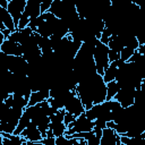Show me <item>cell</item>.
Returning <instances> with one entry per match:
<instances>
[{
  "label": "cell",
  "instance_id": "7402d4cb",
  "mask_svg": "<svg viewBox=\"0 0 145 145\" xmlns=\"http://www.w3.org/2000/svg\"><path fill=\"white\" fill-rule=\"evenodd\" d=\"M135 51H136V50H134V49H131V48L123 46V48L121 49V51H120V59H121L122 61H128Z\"/></svg>",
  "mask_w": 145,
  "mask_h": 145
},
{
  "label": "cell",
  "instance_id": "2e32d148",
  "mask_svg": "<svg viewBox=\"0 0 145 145\" xmlns=\"http://www.w3.org/2000/svg\"><path fill=\"white\" fill-rule=\"evenodd\" d=\"M49 129L52 131V134H53L54 137H58V136L66 135L67 126L63 123V121H60V122H50Z\"/></svg>",
  "mask_w": 145,
  "mask_h": 145
},
{
  "label": "cell",
  "instance_id": "44dd1931",
  "mask_svg": "<svg viewBox=\"0 0 145 145\" xmlns=\"http://www.w3.org/2000/svg\"><path fill=\"white\" fill-rule=\"evenodd\" d=\"M11 72L7 69H0V85H3L8 88V85H9V82H10V78H11ZM9 91V89H8Z\"/></svg>",
  "mask_w": 145,
  "mask_h": 145
},
{
  "label": "cell",
  "instance_id": "52a82bcc",
  "mask_svg": "<svg viewBox=\"0 0 145 145\" xmlns=\"http://www.w3.org/2000/svg\"><path fill=\"white\" fill-rule=\"evenodd\" d=\"M25 5H26V0H10L8 2L7 10L9 11L10 16L12 17L16 27H17V24H18V20L20 18V16L24 11Z\"/></svg>",
  "mask_w": 145,
  "mask_h": 145
},
{
  "label": "cell",
  "instance_id": "ba28073f",
  "mask_svg": "<svg viewBox=\"0 0 145 145\" xmlns=\"http://www.w3.org/2000/svg\"><path fill=\"white\" fill-rule=\"evenodd\" d=\"M100 145H120V135L113 128L104 127L102 129Z\"/></svg>",
  "mask_w": 145,
  "mask_h": 145
},
{
  "label": "cell",
  "instance_id": "cb8c5ba5",
  "mask_svg": "<svg viewBox=\"0 0 145 145\" xmlns=\"http://www.w3.org/2000/svg\"><path fill=\"white\" fill-rule=\"evenodd\" d=\"M111 36H112V33H111L108 28L104 27V29H103V32L101 33V36H100L99 40H100V42H102V43H104V44H108V42L110 41Z\"/></svg>",
  "mask_w": 145,
  "mask_h": 145
},
{
  "label": "cell",
  "instance_id": "5bb4252c",
  "mask_svg": "<svg viewBox=\"0 0 145 145\" xmlns=\"http://www.w3.org/2000/svg\"><path fill=\"white\" fill-rule=\"evenodd\" d=\"M50 97V91L49 89H41V91H33L29 94L28 97V105L41 103Z\"/></svg>",
  "mask_w": 145,
  "mask_h": 145
},
{
  "label": "cell",
  "instance_id": "ac0fdd59",
  "mask_svg": "<svg viewBox=\"0 0 145 145\" xmlns=\"http://www.w3.org/2000/svg\"><path fill=\"white\" fill-rule=\"evenodd\" d=\"M12 59H14V56L6 54L5 52H2L0 50V69L9 70L10 66H11V62H12Z\"/></svg>",
  "mask_w": 145,
  "mask_h": 145
},
{
  "label": "cell",
  "instance_id": "7c38bea8",
  "mask_svg": "<svg viewBox=\"0 0 145 145\" xmlns=\"http://www.w3.org/2000/svg\"><path fill=\"white\" fill-rule=\"evenodd\" d=\"M25 15L29 17V19L39 17L41 12V3L37 0H26V5L23 11Z\"/></svg>",
  "mask_w": 145,
  "mask_h": 145
},
{
  "label": "cell",
  "instance_id": "6da1fadb",
  "mask_svg": "<svg viewBox=\"0 0 145 145\" xmlns=\"http://www.w3.org/2000/svg\"><path fill=\"white\" fill-rule=\"evenodd\" d=\"M75 91L85 110L89 109L93 104L102 103L106 100V83L103 80L102 75L97 72L79 80Z\"/></svg>",
  "mask_w": 145,
  "mask_h": 145
},
{
  "label": "cell",
  "instance_id": "8fae6325",
  "mask_svg": "<svg viewBox=\"0 0 145 145\" xmlns=\"http://www.w3.org/2000/svg\"><path fill=\"white\" fill-rule=\"evenodd\" d=\"M8 106H12V108H18V109H25L28 105V97L27 96H23V95H18V94H12L10 93L8 95V97L3 101Z\"/></svg>",
  "mask_w": 145,
  "mask_h": 145
},
{
  "label": "cell",
  "instance_id": "4316f807",
  "mask_svg": "<svg viewBox=\"0 0 145 145\" xmlns=\"http://www.w3.org/2000/svg\"><path fill=\"white\" fill-rule=\"evenodd\" d=\"M75 116H72L71 113H69V112H65V116H63V123L66 125V126H68L69 123H71L74 120H75Z\"/></svg>",
  "mask_w": 145,
  "mask_h": 145
},
{
  "label": "cell",
  "instance_id": "8992f818",
  "mask_svg": "<svg viewBox=\"0 0 145 145\" xmlns=\"http://www.w3.org/2000/svg\"><path fill=\"white\" fill-rule=\"evenodd\" d=\"M20 136L26 139V144H40V140L43 138L36 123L33 121H29L26 128L20 133Z\"/></svg>",
  "mask_w": 145,
  "mask_h": 145
},
{
  "label": "cell",
  "instance_id": "3957f363",
  "mask_svg": "<svg viewBox=\"0 0 145 145\" xmlns=\"http://www.w3.org/2000/svg\"><path fill=\"white\" fill-rule=\"evenodd\" d=\"M94 127V120H91L85 112L79 114L75 118V120L67 126L66 135H71L74 133H83V131H91Z\"/></svg>",
  "mask_w": 145,
  "mask_h": 145
},
{
  "label": "cell",
  "instance_id": "4fadbf2b",
  "mask_svg": "<svg viewBox=\"0 0 145 145\" xmlns=\"http://www.w3.org/2000/svg\"><path fill=\"white\" fill-rule=\"evenodd\" d=\"M121 62H122V60L119 59V60H116V61H111V62L109 63V66L105 68V70H104L103 74H102V78H103V80H104L105 83L111 82V80H114L116 75H117L118 67H119V65H120Z\"/></svg>",
  "mask_w": 145,
  "mask_h": 145
},
{
  "label": "cell",
  "instance_id": "5b68a950",
  "mask_svg": "<svg viewBox=\"0 0 145 145\" xmlns=\"http://www.w3.org/2000/svg\"><path fill=\"white\" fill-rule=\"evenodd\" d=\"M135 94H136V88L133 87H120L114 95V100L119 102V104L122 108H127L134 104L135 102Z\"/></svg>",
  "mask_w": 145,
  "mask_h": 145
},
{
  "label": "cell",
  "instance_id": "d4e9b609",
  "mask_svg": "<svg viewBox=\"0 0 145 145\" xmlns=\"http://www.w3.org/2000/svg\"><path fill=\"white\" fill-rule=\"evenodd\" d=\"M9 94H10V92L8 91V88L3 85H0V102H3L8 97Z\"/></svg>",
  "mask_w": 145,
  "mask_h": 145
},
{
  "label": "cell",
  "instance_id": "83f0119b",
  "mask_svg": "<svg viewBox=\"0 0 145 145\" xmlns=\"http://www.w3.org/2000/svg\"><path fill=\"white\" fill-rule=\"evenodd\" d=\"M54 140H56V137H49V136H45V137H43V138L40 140V144L54 145Z\"/></svg>",
  "mask_w": 145,
  "mask_h": 145
},
{
  "label": "cell",
  "instance_id": "7a4b0ae2",
  "mask_svg": "<svg viewBox=\"0 0 145 145\" xmlns=\"http://www.w3.org/2000/svg\"><path fill=\"white\" fill-rule=\"evenodd\" d=\"M108 54H109V46L106 44L100 42V40H99L94 48V51H93V60L95 63L96 72L100 75L103 74V71L110 63Z\"/></svg>",
  "mask_w": 145,
  "mask_h": 145
},
{
  "label": "cell",
  "instance_id": "d6986e66",
  "mask_svg": "<svg viewBox=\"0 0 145 145\" xmlns=\"http://www.w3.org/2000/svg\"><path fill=\"white\" fill-rule=\"evenodd\" d=\"M119 85L117 84L116 80H111L106 83V100H112L114 97V95L117 94L118 89H119Z\"/></svg>",
  "mask_w": 145,
  "mask_h": 145
},
{
  "label": "cell",
  "instance_id": "484cf974",
  "mask_svg": "<svg viewBox=\"0 0 145 145\" xmlns=\"http://www.w3.org/2000/svg\"><path fill=\"white\" fill-rule=\"evenodd\" d=\"M109 61H116V60H119L120 59V52H117V51H113V50H110L109 49Z\"/></svg>",
  "mask_w": 145,
  "mask_h": 145
},
{
  "label": "cell",
  "instance_id": "ffe728a7",
  "mask_svg": "<svg viewBox=\"0 0 145 145\" xmlns=\"http://www.w3.org/2000/svg\"><path fill=\"white\" fill-rule=\"evenodd\" d=\"M29 121H31L29 117L23 112V114H22V117H20V119H19V121H18V123H17V127H16L14 134H15V135H20V133L26 128V126L29 123Z\"/></svg>",
  "mask_w": 145,
  "mask_h": 145
},
{
  "label": "cell",
  "instance_id": "9a60e30c",
  "mask_svg": "<svg viewBox=\"0 0 145 145\" xmlns=\"http://www.w3.org/2000/svg\"><path fill=\"white\" fill-rule=\"evenodd\" d=\"M22 57H23L28 63H33V62L37 61V60L42 57V52H41V50H40L39 46H35V48L25 50V51L23 52Z\"/></svg>",
  "mask_w": 145,
  "mask_h": 145
},
{
  "label": "cell",
  "instance_id": "277c9868",
  "mask_svg": "<svg viewBox=\"0 0 145 145\" xmlns=\"http://www.w3.org/2000/svg\"><path fill=\"white\" fill-rule=\"evenodd\" d=\"M48 11L53 14L59 19H65L69 15L76 12L77 10H76L75 6L69 5V3H67V2H65L62 0H53Z\"/></svg>",
  "mask_w": 145,
  "mask_h": 145
},
{
  "label": "cell",
  "instance_id": "e0dca14e",
  "mask_svg": "<svg viewBox=\"0 0 145 145\" xmlns=\"http://www.w3.org/2000/svg\"><path fill=\"white\" fill-rule=\"evenodd\" d=\"M39 48L42 52V54L44 53H49V52H52V46H51V40L50 37H46V36H41L40 39V42H39Z\"/></svg>",
  "mask_w": 145,
  "mask_h": 145
},
{
  "label": "cell",
  "instance_id": "4dcf8cb0",
  "mask_svg": "<svg viewBox=\"0 0 145 145\" xmlns=\"http://www.w3.org/2000/svg\"><path fill=\"white\" fill-rule=\"evenodd\" d=\"M2 139H3V136H2V134L0 133V145H2Z\"/></svg>",
  "mask_w": 145,
  "mask_h": 145
},
{
  "label": "cell",
  "instance_id": "9c48e42d",
  "mask_svg": "<svg viewBox=\"0 0 145 145\" xmlns=\"http://www.w3.org/2000/svg\"><path fill=\"white\" fill-rule=\"evenodd\" d=\"M63 109L67 112H69L72 116H75V117H78L79 114H82V113L85 112V106L82 103V101H80V99L78 97L77 94H75L74 96H71L68 100V102L66 103V105H65Z\"/></svg>",
  "mask_w": 145,
  "mask_h": 145
},
{
  "label": "cell",
  "instance_id": "f1b7e54d",
  "mask_svg": "<svg viewBox=\"0 0 145 145\" xmlns=\"http://www.w3.org/2000/svg\"><path fill=\"white\" fill-rule=\"evenodd\" d=\"M11 33V31L10 29H8V28H5V29H2V34H3V36L7 39L8 36H9V34Z\"/></svg>",
  "mask_w": 145,
  "mask_h": 145
},
{
  "label": "cell",
  "instance_id": "30bf717a",
  "mask_svg": "<svg viewBox=\"0 0 145 145\" xmlns=\"http://www.w3.org/2000/svg\"><path fill=\"white\" fill-rule=\"evenodd\" d=\"M0 50L2 52H5L6 54H9V56H22L23 54V46L20 43L18 42H14V41H10L8 39H6L1 46H0Z\"/></svg>",
  "mask_w": 145,
  "mask_h": 145
},
{
  "label": "cell",
  "instance_id": "f546056e",
  "mask_svg": "<svg viewBox=\"0 0 145 145\" xmlns=\"http://www.w3.org/2000/svg\"><path fill=\"white\" fill-rule=\"evenodd\" d=\"M10 0H0V6L1 7H5V8H7V6H8V2H9Z\"/></svg>",
  "mask_w": 145,
  "mask_h": 145
},
{
  "label": "cell",
  "instance_id": "603a6c76",
  "mask_svg": "<svg viewBox=\"0 0 145 145\" xmlns=\"http://www.w3.org/2000/svg\"><path fill=\"white\" fill-rule=\"evenodd\" d=\"M65 112H66L65 109L57 110L54 113H52V114L50 116V122H60V121H63Z\"/></svg>",
  "mask_w": 145,
  "mask_h": 145
}]
</instances>
